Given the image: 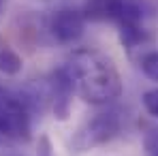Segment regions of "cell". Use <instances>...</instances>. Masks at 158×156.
Returning a JSON list of instances; mask_svg holds the SVG:
<instances>
[{"instance_id": "obj_7", "label": "cell", "mask_w": 158, "mask_h": 156, "mask_svg": "<svg viewBox=\"0 0 158 156\" xmlns=\"http://www.w3.org/2000/svg\"><path fill=\"white\" fill-rule=\"evenodd\" d=\"M22 71V56L11 47L0 45V73L2 75H17Z\"/></svg>"}, {"instance_id": "obj_3", "label": "cell", "mask_w": 158, "mask_h": 156, "mask_svg": "<svg viewBox=\"0 0 158 156\" xmlns=\"http://www.w3.org/2000/svg\"><path fill=\"white\" fill-rule=\"evenodd\" d=\"M32 133V111L24 96L0 86V141H28Z\"/></svg>"}, {"instance_id": "obj_4", "label": "cell", "mask_w": 158, "mask_h": 156, "mask_svg": "<svg viewBox=\"0 0 158 156\" xmlns=\"http://www.w3.org/2000/svg\"><path fill=\"white\" fill-rule=\"evenodd\" d=\"M124 129V116L120 109H107L96 116H92L90 120H85L79 130L73 137V145L79 152L92 150L96 145H103L107 141L115 139Z\"/></svg>"}, {"instance_id": "obj_11", "label": "cell", "mask_w": 158, "mask_h": 156, "mask_svg": "<svg viewBox=\"0 0 158 156\" xmlns=\"http://www.w3.org/2000/svg\"><path fill=\"white\" fill-rule=\"evenodd\" d=\"M0 11H2V0H0Z\"/></svg>"}, {"instance_id": "obj_5", "label": "cell", "mask_w": 158, "mask_h": 156, "mask_svg": "<svg viewBox=\"0 0 158 156\" xmlns=\"http://www.w3.org/2000/svg\"><path fill=\"white\" fill-rule=\"evenodd\" d=\"M47 30L53 39L62 45H73L83 36L85 30V19L83 13L73 6H62L53 11L47 19Z\"/></svg>"}, {"instance_id": "obj_8", "label": "cell", "mask_w": 158, "mask_h": 156, "mask_svg": "<svg viewBox=\"0 0 158 156\" xmlns=\"http://www.w3.org/2000/svg\"><path fill=\"white\" fill-rule=\"evenodd\" d=\"M139 66L145 77L158 81V52H145L139 58Z\"/></svg>"}, {"instance_id": "obj_1", "label": "cell", "mask_w": 158, "mask_h": 156, "mask_svg": "<svg viewBox=\"0 0 158 156\" xmlns=\"http://www.w3.org/2000/svg\"><path fill=\"white\" fill-rule=\"evenodd\" d=\"M73 92L90 105H109L122 96L124 83L111 56L94 47H79L62 66Z\"/></svg>"}, {"instance_id": "obj_9", "label": "cell", "mask_w": 158, "mask_h": 156, "mask_svg": "<svg viewBox=\"0 0 158 156\" xmlns=\"http://www.w3.org/2000/svg\"><path fill=\"white\" fill-rule=\"evenodd\" d=\"M141 101H143V107H145V111H148L150 116L158 118V88H152V90L143 92Z\"/></svg>"}, {"instance_id": "obj_10", "label": "cell", "mask_w": 158, "mask_h": 156, "mask_svg": "<svg viewBox=\"0 0 158 156\" xmlns=\"http://www.w3.org/2000/svg\"><path fill=\"white\" fill-rule=\"evenodd\" d=\"M150 156H158V143L152 148V152H150Z\"/></svg>"}, {"instance_id": "obj_2", "label": "cell", "mask_w": 158, "mask_h": 156, "mask_svg": "<svg viewBox=\"0 0 158 156\" xmlns=\"http://www.w3.org/2000/svg\"><path fill=\"white\" fill-rule=\"evenodd\" d=\"M85 22H113L120 28V41L135 49L145 43L148 32L143 26V6L137 0H85L83 9Z\"/></svg>"}, {"instance_id": "obj_6", "label": "cell", "mask_w": 158, "mask_h": 156, "mask_svg": "<svg viewBox=\"0 0 158 156\" xmlns=\"http://www.w3.org/2000/svg\"><path fill=\"white\" fill-rule=\"evenodd\" d=\"M47 101L52 103V109L58 120H66L71 113V101H73V86L66 77L64 69L60 66L58 71H53L47 79V92H45Z\"/></svg>"}]
</instances>
